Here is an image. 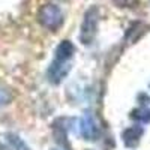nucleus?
I'll return each mask as SVG.
<instances>
[{
	"label": "nucleus",
	"mask_w": 150,
	"mask_h": 150,
	"mask_svg": "<svg viewBox=\"0 0 150 150\" xmlns=\"http://www.w3.org/2000/svg\"><path fill=\"white\" fill-rule=\"evenodd\" d=\"M75 54V47L69 41H62L59 47L56 48V54L54 60L51 62L48 71H47V77L50 83L59 84L63 78H66V75L71 71V59Z\"/></svg>",
	"instance_id": "nucleus-1"
},
{
	"label": "nucleus",
	"mask_w": 150,
	"mask_h": 150,
	"mask_svg": "<svg viewBox=\"0 0 150 150\" xmlns=\"http://www.w3.org/2000/svg\"><path fill=\"white\" fill-rule=\"evenodd\" d=\"M98 21H99V9L96 6H90L84 12L81 32H80V41L84 45H89L93 42L95 36L98 33Z\"/></svg>",
	"instance_id": "nucleus-2"
},
{
	"label": "nucleus",
	"mask_w": 150,
	"mask_h": 150,
	"mask_svg": "<svg viewBox=\"0 0 150 150\" xmlns=\"http://www.w3.org/2000/svg\"><path fill=\"white\" fill-rule=\"evenodd\" d=\"M38 20L44 27L50 30H57L62 24H63V12L57 5L47 3L39 9L38 14Z\"/></svg>",
	"instance_id": "nucleus-3"
},
{
	"label": "nucleus",
	"mask_w": 150,
	"mask_h": 150,
	"mask_svg": "<svg viewBox=\"0 0 150 150\" xmlns=\"http://www.w3.org/2000/svg\"><path fill=\"white\" fill-rule=\"evenodd\" d=\"M80 134L84 137L86 140H96L98 134H99V128L95 122V119L90 114H86L81 120H80Z\"/></svg>",
	"instance_id": "nucleus-4"
},
{
	"label": "nucleus",
	"mask_w": 150,
	"mask_h": 150,
	"mask_svg": "<svg viewBox=\"0 0 150 150\" xmlns=\"http://www.w3.org/2000/svg\"><path fill=\"white\" fill-rule=\"evenodd\" d=\"M143 135V128L141 126H131L128 129H125L122 134L123 143L126 147H135L140 143V138Z\"/></svg>",
	"instance_id": "nucleus-5"
},
{
	"label": "nucleus",
	"mask_w": 150,
	"mask_h": 150,
	"mask_svg": "<svg viewBox=\"0 0 150 150\" xmlns=\"http://www.w3.org/2000/svg\"><path fill=\"white\" fill-rule=\"evenodd\" d=\"M8 141L11 143V146L14 147L15 150H30V147L15 134H8Z\"/></svg>",
	"instance_id": "nucleus-6"
},
{
	"label": "nucleus",
	"mask_w": 150,
	"mask_h": 150,
	"mask_svg": "<svg viewBox=\"0 0 150 150\" xmlns=\"http://www.w3.org/2000/svg\"><path fill=\"white\" fill-rule=\"evenodd\" d=\"M132 119L140 122H150V110L149 108H138L132 112Z\"/></svg>",
	"instance_id": "nucleus-7"
},
{
	"label": "nucleus",
	"mask_w": 150,
	"mask_h": 150,
	"mask_svg": "<svg viewBox=\"0 0 150 150\" xmlns=\"http://www.w3.org/2000/svg\"><path fill=\"white\" fill-rule=\"evenodd\" d=\"M11 99H12L11 92L6 89V87L0 86V107H2V105H6V104H9V102H11Z\"/></svg>",
	"instance_id": "nucleus-8"
},
{
	"label": "nucleus",
	"mask_w": 150,
	"mask_h": 150,
	"mask_svg": "<svg viewBox=\"0 0 150 150\" xmlns=\"http://www.w3.org/2000/svg\"><path fill=\"white\" fill-rule=\"evenodd\" d=\"M119 8H134L137 3H138V0H112Z\"/></svg>",
	"instance_id": "nucleus-9"
}]
</instances>
